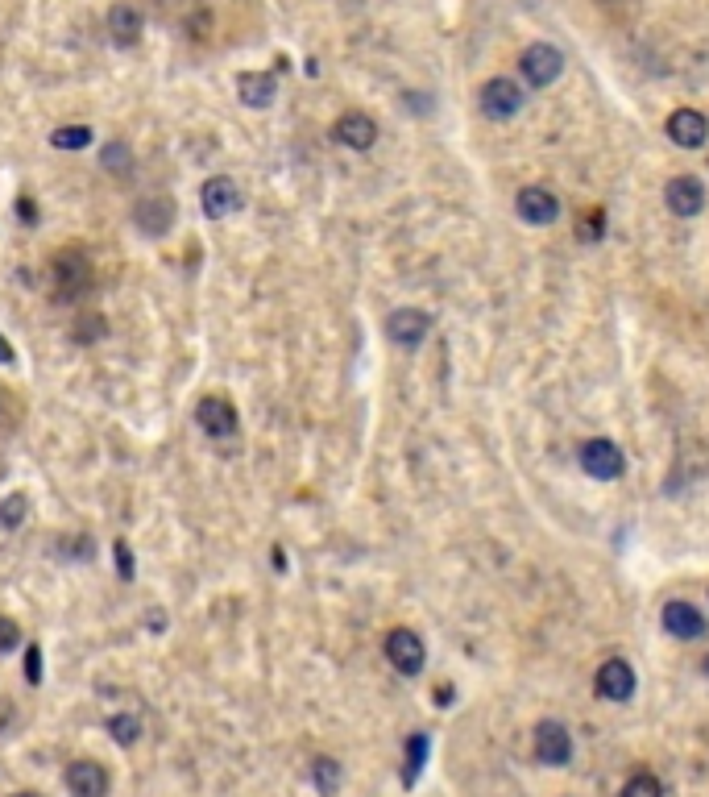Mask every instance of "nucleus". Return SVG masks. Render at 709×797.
<instances>
[{
	"mask_svg": "<svg viewBox=\"0 0 709 797\" xmlns=\"http://www.w3.org/2000/svg\"><path fill=\"white\" fill-rule=\"evenodd\" d=\"M477 108H481V117H490V121H510V117H519V108H523V88L510 75H494L481 84Z\"/></svg>",
	"mask_w": 709,
	"mask_h": 797,
	"instance_id": "nucleus-1",
	"label": "nucleus"
},
{
	"mask_svg": "<svg viewBox=\"0 0 709 797\" xmlns=\"http://www.w3.org/2000/svg\"><path fill=\"white\" fill-rule=\"evenodd\" d=\"M382 648H386V661L403 677H415V673H423V665H428V644H423L419 631H411V627H390Z\"/></svg>",
	"mask_w": 709,
	"mask_h": 797,
	"instance_id": "nucleus-2",
	"label": "nucleus"
},
{
	"mask_svg": "<svg viewBox=\"0 0 709 797\" xmlns=\"http://www.w3.org/2000/svg\"><path fill=\"white\" fill-rule=\"evenodd\" d=\"M519 71L531 88H552L560 71H564V54L552 46V42H531L523 54H519Z\"/></svg>",
	"mask_w": 709,
	"mask_h": 797,
	"instance_id": "nucleus-3",
	"label": "nucleus"
},
{
	"mask_svg": "<svg viewBox=\"0 0 709 797\" xmlns=\"http://www.w3.org/2000/svg\"><path fill=\"white\" fill-rule=\"evenodd\" d=\"M581 470L598 482H618L627 474V457H622V449L614 441H606V436H593V441L581 445Z\"/></svg>",
	"mask_w": 709,
	"mask_h": 797,
	"instance_id": "nucleus-4",
	"label": "nucleus"
},
{
	"mask_svg": "<svg viewBox=\"0 0 709 797\" xmlns=\"http://www.w3.org/2000/svg\"><path fill=\"white\" fill-rule=\"evenodd\" d=\"M535 760L548 764V768H564V764H569L573 760V735H569V727L556 723V719L535 727Z\"/></svg>",
	"mask_w": 709,
	"mask_h": 797,
	"instance_id": "nucleus-5",
	"label": "nucleus"
},
{
	"mask_svg": "<svg viewBox=\"0 0 709 797\" xmlns=\"http://www.w3.org/2000/svg\"><path fill=\"white\" fill-rule=\"evenodd\" d=\"M54 283H59V295L63 299H75L92 287V262L83 250H63L54 258Z\"/></svg>",
	"mask_w": 709,
	"mask_h": 797,
	"instance_id": "nucleus-6",
	"label": "nucleus"
},
{
	"mask_svg": "<svg viewBox=\"0 0 709 797\" xmlns=\"http://www.w3.org/2000/svg\"><path fill=\"white\" fill-rule=\"evenodd\" d=\"M593 690H598L602 702H631V694H635V669L622 661V656H610V661L598 669V677H593Z\"/></svg>",
	"mask_w": 709,
	"mask_h": 797,
	"instance_id": "nucleus-7",
	"label": "nucleus"
},
{
	"mask_svg": "<svg viewBox=\"0 0 709 797\" xmlns=\"http://www.w3.org/2000/svg\"><path fill=\"white\" fill-rule=\"evenodd\" d=\"M515 212H519V221L544 229V225H556L560 200H556V191H548V187H523L515 196Z\"/></svg>",
	"mask_w": 709,
	"mask_h": 797,
	"instance_id": "nucleus-8",
	"label": "nucleus"
},
{
	"mask_svg": "<svg viewBox=\"0 0 709 797\" xmlns=\"http://www.w3.org/2000/svg\"><path fill=\"white\" fill-rule=\"evenodd\" d=\"M195 424H200L208 436H216V441H224V436L237 432V407L224 395H204L200 403H195Z\"/></svg>",
	"mask_w": 709,
	"mask_h": 797,
	"instance_id": "nucleus-9",
	"label": "nucleus"
},
{
	"mask_svg": "<svg viewBox=\"0 0 709 797\" xmlns=\"http://www.w3.org/2000/svg\"><path fill=\"white\" fill-rule=\"evenodd\" d=\"M200 208H204V216H212V221H224V216H233L241 208V187L229 175H212L200 187Z\"/></svg>",
	"mask_w": 709,
	"mask_h": 797,
	"instance_id": "nucleus-10",
	"label": "nucleus"
},
{
	"mask_svg": "<svg viewBox=\"0 0 709 797\" xmlns=\"http://www.w3.org/2000/svg\"><path fill=\"white\" fill-rule=\"evenodd\" d=\"M428 333H432V316L423 308H399V312H390V320H386V337L394 345H403V349H415Z\"/></svg>",
	"mask_w": 709,
	"mask_h": 797,
	"instance_id": "nucleus-11",
	"label": "nucleus"
},
{
	"mask_svg": "<svg viewBox=\"0 0 709 797\" xmlns=\"http://www.w3.org/2000/svg\"><path fill=\"white\" fill-rule=\"evenodd\" d=\"M175 200L170 196H146V200H137L133 204V225L146 233V237H162V233H170V225H175Z\"/></svg>",
	"mask_w": 709,
	"mask_h": 797,
	"instance_id": "nucleus-12",
	"label": "nucleus"
},
{
	"mask_svg": "<svg viewBox=\"0 0 709 797\" xmlns=\"http://www.w3.org/2000/svg\"><path fill=\"white\" fill-rule=\"evenodd\" d=\"M63 777H67V789L75 797H108V785H112L108 768L100 760H71Z\"/></svg>",
	"mask_w": 709,
	"mask_h": 797,
	"instance_id": "nucleus-13",
	"label": "nucleus"
},
{
	"mask_svg": "<svg viewBox=\"0 0 709 797\" xmlns=\"http://www.w3.org/2000/svg\"><path fill=\"white\" fill-rule=\"evenodd\" d=\"M664 129L680 150H701L705 137H709V121L697 113V108H676V113L664 121Z\"/></svg>",
	"mask_w": 709,
	"mask_h": 797,
	"instance_id": "nucleus-14",
	"label": "nucleus"
},
{
	"mask_svg": "<svg viewBox=\"0 0 709 797\" xmlns=\"http://www.w3.org/2000/svg\"><path fill=\"white\" fill-rule=\"evenodd\" d=\"M660 623H664V631H668V636H676V640H697L701 631H705V619H701V611L693 607V602H685V598H672V602H664Z\"/></svg>",
	"mask_w": 709,
	"mask_h": 797,
	"instance_id": "nucleus-15",
	"label": "nucleus"
},
{
	"mask_svg": "<svg viewBox=\"0 0 709 797\" xmlns=\"http://www.w3.org/2000/svg\"><path fill=\"white\" fill-rule=\"evenodd\" d=\"M664 200H668V212L676 216H697L705 208V187L693 175H672L664 183Z\"/></svg>",
	"mask_w": 709,
	"mask_h": 797,
	"instance_id": "nucleus-16",
	"label": "nucleus"
},
{
	"mask_svg": "<svg viewBox=\"0 0 709 797\" xmlns=\"http://www.w3.org/2000/svg\"><path fill=\"white\" fill-rule=\"evenodd\" d=\"M332 137L349 150H370L378 142V121L370 113H345V117H336Z\"/></svg>",
	"mask_w": 709,
	"mask_h": 797,
	"instance_id": "nucleus-17",
	"label": "nucleus"
},
{
	"mask_svg": "<svg viewBox=\"0 0 709 797\" xmlns=\"http://www.w3.org/2000/svg\"><path fill=\"white\" fill-rule=\"evenodd\" d=\"M274 92H278V79H274L270 71H245V75L237 79V96H241V104H249V108H266V104L274 100Z\"/></svg>",
	"mask_w": 709,
	"mask_h": 797,
	"instance_id": "nucleus-18",
	"label": "nucleus"
},
{
	"mask_svg": "<svg viewBox=\"0 0 709 797\" xmlns=\"http://www.w3.org/2000/svg\"><path fill=\"white\" fill-rule=\"evenodd\" d=\"M108 34H112V42H117V46H133L141 38V13L133 5H112Z\"/></svg>",
	"mask_w": 709,
	"mask_h": 797,
	"instance_id": "nucleus-19",
	"label": "nucleus"
},
{
	"mask_svg": "<svg viewBox=\"0 0 709 797\" xmlns=\"http://www.w3.org/2000/svg\"><path fill=\"white\" fill-rule=\"evenodd\" d=\"M340 781H345V773H340V764H336L332 756L311 760V785H316L320 797H336V793H340Z\"/></svg>",
	"mask_w": 709,
	"mask_h": 797,
	"instance_id": "nucleus-20",
	"label": "nucleus"
},
{
	"mask_svg": "<svg viewBox=\"0 0 709 797\" xmlns=\"http://www.w3.org/2000/svg\"><path fill=\"white\" fill-rule=\"evenodd\" d=\"M100 167H104L108 175H129V171H133L129 146H125V142H108V146L100 150Z\"/></svg>",
	"mask_w": 709,
	"mask_h": 797,
	"instance_id": "nucleus-21",
	"label": "nucleus"
},
{
	"mask_svg": "<svg viewBox=\"0 0 709 797\" xmlns=\"http://www.w3.org/2000/svg\"><path fill=\"white\" fill-rule=\"evenodd\" d=\"M423 760H428V735H423V731H415V735L407 739V768H403V785H415V777H419Z\"/></svg>",
	"mask_w": 709,
	"mask_h": 797,
	"instance_id": "nucleus-22",
	"label": "nucleus"
},
{
	"mask_svg": "<svg viewBox=\"0 0 709 797\" xmlns=\"http://www.w3.org/2000/svg\"><path fill=\"white\" fill-rule=\"evenodd\" d=\"M618 797H664V785H660V777L656 773H631L627 777V785H622V793Z\"/></svg>",
	"mask_w": 709,
	"mask_h": 797,
	"instance_id": "nucleus-23",
	"label": "nucleus"
},
{
	"mask_svg": "<svg viewBox=\"0 0 709 797\" xmlns=\"http://www.w3.org/2000/svg\"><path fill=\"white\" fill-rule=\"evenodd\" d=\"M108 735L117 739L121 748H129V744H137V739H141V719H137V714H112V719H108Z\"/></svg>",
	"mask_w": 709,
	"mask_h": 797,
	"instance_id": "nucleus-24",
	"label": "nucleus"
},
{
	"mask_svg": "<svg viewBox=\"0 0 709 797\" xmlns=\"http://www.w3.org/2000/svg\"><path fill=\"white\" fill-rule=\"evenodd\" d=\"M25 515H30V499H25V494H9V499H0V528L17 532L25 524Z\"/></svg>",
	"mask_w": 709,
	"mask_h": 797,
	"instance_id": "nucleus-25",
	"label": "nucleus"
},
{
	"mask_svg": "<svg viewBox=\"0 0 709 797\" xmlns=\"http://www.w3.org/2000/svg\"><path fill=\"white\" fill-rule=\"evenodd\" d=\"M50 142L59 146V150H83V146H92V129L88 125H63L59 133L50 137Z\"/></svg>",
	"mask_w": 709,
	"mask_h": 797,
	"instance_id": "nucleus-26",
	"label": "nucleus"
},
{
	"mask_svg": "<svg viewBox=\"0 0 709 797\" xmlns=\"http://www.w3.org/2000/svg\"><path fill=\"white\" fill-rule=\"evenodd\" d=\"M104 316H96V312H88V316H79L75 320V341H100L104 337Z\"/></svg>",
	"mask_w": 709,
	"mask_h": 797,
	"instance_id": "nucleus-27",
	"label": "nucleus"
},
{
	"mask_svg": "<svg viewBox=\"0 0 709 797\" xmlns=\"http://www.w3.org/2000/svg\"><path fill=\"white\" fill-rule=\"evenodd\" d=\"M17 644H21V627H17L9 615H0V656L13 652Z\"/></svg>",
	"mask_w": 709,
	"mask_h": 797,
	"instance_id": "nucleus-28",
	"label": "nucleus"
},
{
	"mask_svg": "<svg viewBox=\"0 0 709 797\" xmlns=\"http://www.w3.org/2000/svg\"><path fill=\"white\" fill-rule=\"evenodd\" d=\"M25 681L30 685L42 681V648L38 644H30V656H25Z\"/></svg>",
	"mask_w": 709,
	"mask_h": 797,
	"instance_id": "nucleus-29",
	"label": "nucleus"
},
{
	"mask_svg": "<svg viewBox=\"0 0 709 797\" xmlns=\"http://www.w3.org/2000/svg\"><path fill=\"white\" fill-rule=\"evenodd\" d=\"M117 573H121V577H133V553H129L125 540H117Z\"/></svg>",
	"mask_w": 709,
	"mask_h": 797,
	"instance_id": "nucleus-30",
	"label": "nucleus"
},
{
	"mask_svg": "<svg viewBox=\"0 0 709 797\" xmlns=\"http://www.w3.org/2000/svg\"><path fill=\"white\" fill-rule=\"evenodd\" d=\"M17 216H21V221H30V225L38 221V208H34V200H30V196H21V204H17Z\"/></svg>",
	"mask_w": 709,
	"mask_h": 797,
	"instance_id": "nucleus-31",
	"label": "nucleus"
},
{
	"mask_svg": "<svg viewBox=\"0 0 709 797\" xmlns=\"http://www.w3.org/2000/svg\"><path fill=\"white\" fill-rule=\"evenodd\" d=\"M17 362V353H13V345L5 341V337H0V366H13Z\"/></svg>",
	"mask_w": 709,
	"mask_h": 797,
	"instance_id": "nucleus-32",
	"label": "nucleus"
},
{
	"mask_svg": "<svg viewBox=\"0 0 709 797\" xmlns=\"http://www.w3.org/2000/svg\"><path fill=\"white\" fill-rule=\"evenodd\" d=\"M13 797H42V793H13Z\"/></svg>",
	"mask_w": 709,
	"mask_h": 797,
	"instance_id": "nucleus-33",
	"label": "nucleus"
},
{
	"mask_svg": "<svg viewBox=\"0 0 709 797\" xmlns=\"http://www.w3.org/2000/svg\"><path fill=\"white\" fill-rule=\"evenodd\" d=\"M701 665H705V673H709V656H705V661H701Z\"/></svg>",
	"mask_w": 709,
	"mask_h": 797,
	"instance_id": "nucleus-34",
	"label": "nucleus"
}]
</instances>
